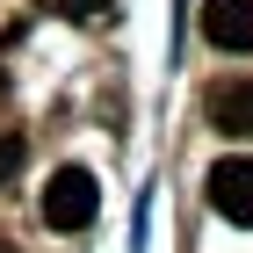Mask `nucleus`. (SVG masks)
I'll use <instances>...</instances> for the list:
<instances>
[{
	"instance_id": "nucleus-1",
	"label": "nucleus",
	"mask_w": 253,
	"mask_h": 253,
	"mask_svg": "<svg viewBox=\"0 0 253 253\" xmlns=\"http://www.w3.org/2000/svg\"><path fill=\"white\" fill-rule=\"evenodd\" d=\"M94 210H101V188H94L87 167H58V174L43 181V224L51 232H87Z\"/></svg>"
},
{
	"instance_id": "nucleus-2",
	"label": "nucleus",
	"mask_w": 253,
	"mask_h": 253,
	"mask_svg": "<svg viewBox=\"0 0 253 253\" xmlns=\"http://www.w3.org/2000/svg\"><path fill=\"white\" fill-rule=\"evenodd\" d=\"M203 37H210L217 51L246 58L253 51V0H203Z\"/></svg>"
},
{
	"instance_id": "nucleus-3",
	"label": "nucleus",
	"mask_w": 253,
	"mask_h": 253,
	"mask_svg": "<svg viewBox=\"0 0 253 253\" xmlns=\"http://www.w3.org/2000/svg\"><path fill=\"white\" fill-rule=\"evenodd\" d=\"M210 203L232 217V224H253V167L246 159H217L210 167Z\"/></svg>"
},
{
	"instance_id": "nucleus-4",
	"label": "nucleus",
	"mask_w": 253,
	"mask_h": 253,
	"mask_svg": "<svg viewBox=\"0 0 253 253\" xmlns=\"http://www.w3.org/2000/svg\"><path fill=\"white\" fill-rule=\"evenodd\" d=\"M210 130H224V137H246V130H253V94H246V80H232V87L210 94Z\"/></svg>"
},
{
	"instance_id": "nucleus-5",
	"label": "nucleus",
	"mask_w": 253,
	"mask_h": 253,
	"mask_svg": "<svg viewBox=\"0 0 253 253\" xmlns=\"http://www.w3.org/2000/svg\"><path fill=\"white\" fill-rule=\"evenodd\" d=\"M15 167H22V137H0V181L15 174Z\"/></svg>"
},
{
	"instance_id": "nucleus-6",
	"label": "nucleus",
	"mask_w": 253,
	"mask_h": 253,
	"mask_svg": "<svg viewBox=\"0 0 253 253\" xmlns=\"http://www.w3.org/2000/svg\"><path fill=\"white\" fill-rule=\"evenodd\" d=\"M65 15H101V7H109V0H58Z\"/></svg>"
},
{
	"instance_id": "nucleus-7",
	"label": "nucleus",
	"mask_w": 253,
	"mask_h": 253,
	"mask_svg": "<svg viewBox=\"0 0 253 253\" xmlns=\"http://www.w3.org/2000/svg\"><path fill=\"white\" fill-rule=\"evenodd\" d=\"M0 253H15V246H7V239H0Z\"/></svg>"
},
{
	"instance_id": "nucleus-8",
	"label": "nucleus",
	"mask_w": 253,
	"mask_h": 253,
	"mask_svg": "<svg viewBox=\"0 0 253 253\" xmlns=\"http://www.w3.org/2000/svg\"><path fill=\"white\" fill-rule=\"evenodd\" d=\"M0 94H7V80H0Z\"/></svg>"
}]
</instances>
